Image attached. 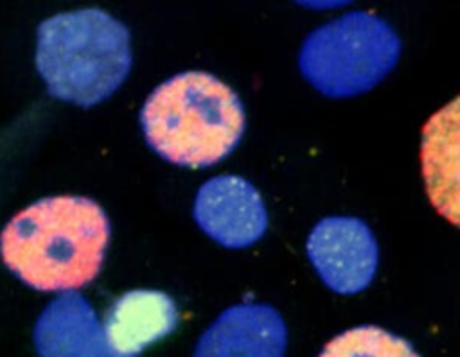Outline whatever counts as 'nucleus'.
<instances>
[{"label":"nucleus","mask_w":460,"mask_h":357,"mask_svg":"<svg viewBox=\"0 0 460 357\" xmlns=\"http://www.w3.org/2000/svg\"><path fill=\"white\" fill-rule=\"evenodd\" d=\"M111 226L90 197H43L18 212L0 233L5 267L41 292H65L93 282L102 267Z\"/></svg>","instance_id":"obj_1"},{"label":"nucleus","mask_w":460,"mask_h":357,"mask_svg":"<svg viewBox=\"0 0 460 357\" xmlns=\"http://www.w3.org/2000/svg\"><path fill=\"white\" fill-rule=\"evenodd\" d=\"M147 145L169 163L201 169L225 160L246 127L239 95L212 74L189 70L158 84L140 109Z\"/></svg>","instance_id":"obj_2"},{"label":"nucleus","mask_w":460,"mask_h":357,"mask_svg":"<svg viewBox=\"0 0 460 357\" xmlns=\"http://www.w3.org/2000/svg\"><path fill=\"white\" fill-rule=\"evenodd\" d=\"M34 63L52 97L92 108L129 75L131 34L99 7L58 13L38 25Z\"/></svg>","instance_id":"obj_3"},{"label":"nucleus","mask_w":460,"mask_h":357,"mask_svg":"<svg viewBox=\"0 0 460 357\" xmlns=\"http://www.w3.org/2000/svg\"><path fill=\"white\" fill-rule=\"evenodd\" d=\"M401 39L374 13L349 11L313 29L298 54L302 77L329 99L361 95L397 65Z\"/></svg>","instance_id":"obj_4"},{"label":"nucleus","mask_w":460,"mask_h":357,"mask_svg":"<svg viewBox=\"0 0 460 357\" xmlns=\"http://www.w3.org/2000/svg\"><path fill=\"white\" fill-rule=\"evenodd\" d=\"M316 274L336 294L365 291L377 271V240L363 219L331 215L320 219L305 242Z\"/></svg>","instance_id":"obj_5"},{"label":"nucleus","mask_w":460,"mask_h":357,"mask_svg":"<svg viewBox=\"0 0 460 357\" xmlns=\"http://www.w3.org/2000/svg\"><path fill=\"white\" fill-rule=\"evenodd\" d=\"M192 215L205 235L230 249L253 246L268 230L262 196L248 179L234 174L207 179L198 188Z\"/></svg>","instance_id":"obj_6"},{"label":"nucleus","mask_w":460,"mask_h":357,"mask_svg":"<svg viewBox=\"0 0 460 357\" xmlns=\"http://www.w3.org/2000/svg\"><path fill=\"white\" fill-rule=\"evenodd\" d=\"M288 327L266 303L225 309L199 335L192 357H284Z\"/></svg>","instance_id":"obj_7"},{"label":"nucleus","mask_w":460,"mask_h":357,"mask_svg":"<svg viewBox=\"0 0 460 357\" xmlns=\"http://www.w3.org/2000/svg\"><path fill=\"white\" fill-rule=\"evenodd\" d=\"M38 357H137L119 353L108 341L92 303L65 291L41 310L32 330Z\"/></svg>","instance_id":"obj_8"},{"label":"nucleus","mask_w":460,"mask_h":357,"mask_svg":"<svg viewBox=\"0 0 460 357\" xmlns=\"http://www.w3.org/2000/svg\"><path fill=\"white\" fill-rule=\"evenodd\" d=\"M178 327L174 300L155 289H133L120 294L106 310L104 334L124 355H137Z\"/></svg>","instance_id":"obj_9"},{"label":"nucleus","mask_w":460,"mask_h":357,"mask_svg":"<svg viewBox=\"0 0 460 357\" xmlns=\"http://www.w3.org/2000/svg\"><path fill=\"white\" fill-rule=\"evenodd\" d=\"M456 104L453 106L455 111ZM451 111V113H453ZM449 108L429 120L424 133V176L429 197L438 210L456 222V118L447 126Z\"/></svg>","instance_id":"obj_10"},{"label":"nucleus","mask_w":460,"mask_h":357,"mask_svg":"<svg viewBox=\"0 0 460 357\" xmlns=\"http://www.w3.org/2000/svg\"><path fill=\"white\" fill-rule=\"evenodd\" d=\"M318 357H420L413 344L381 327L361 325L332 337Z\"/></svg>","instance_id":"obj_11"}]
</instances>
